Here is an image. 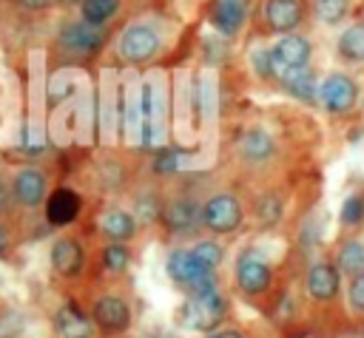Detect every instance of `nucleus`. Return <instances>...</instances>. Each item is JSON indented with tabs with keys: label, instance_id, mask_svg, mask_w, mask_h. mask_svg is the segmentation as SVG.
Returning <instances> with one entry per match:
<instances>
[{
	"label": "nucleus",
	"instance_id": "16",
	"mask_svg": "<svg viewBox=\"0 0 364 338\" xmlns=\"http://www.w3.org/2000/svg\"><path fill=\"white\" fill-rule=\"evenodd\" d=\"M100 233L114 241V244H122L128 239H134L136 233V219L128 213V210H119V207H111L100 216Z\"/></svg>",
	"mask_w": 364,
	"mask_h": 338
},
{
	"label": "nucleus",
	"instance_id": "32",
	"mask_svg": "<svg viewBox=\"0 0 364 338\" xmlns=\"http://www.w3.org/2000/svg\"><path fill=\"white\" fill-rule=\"evenodd\" d=\"M154 170L156 173H173L176 170V151H162L159 156H156V162H154Z\"/></svg>",
	"mask_w": 364,
	"mask_h": 338
},
{
	"label": "nucleus",
	"instance_id": "22",
	"mask_svg": "<svg viewBox=\"0 0 364 338\" xmlns=\"http://www.w3.org/2000/svg\"><path fill=\"white\" fill-rule=\"evenodd\" d=\"M279 82L296 97V99H318V88H316V77L310 68H296V71H287L284 77H279Z\"/></svg>",
	"mask_w": 364,
	"mask_h": 338
},
{
	"label": "nucleus",
	"instance_id": "12",
	"mask_svg": "<svg viewBox=\"0 0 364 338\" xmlns=\"http://www.w3.org/2000/svg\"><path fill=\"white\" fill-rule=\"evenodd\" d=\"M270 281H273V273H270V267L262 258H256V256H242L239 258V264H236V284H239L242 293L259 295V293H264L270 287Z\"/></svg>",
	"mask_w": 364,
	"mask_h": 338
},
{
	"label": "nucleus",
	"instance_id": "37",
	"mask_svg": "<svg viewBox=\"0 0 364 338\" xmlns=\"http://www.w3.org/2000/svg\"><path fill=\"white\" fill-rule=\"evenodd\" d=\"M0 193H3V182H0Z\"/></svg>",
	"mask_w": 364,
	"mask_h": 338
},
{
	"label": "nucleus",
	"instance_id": "18",
	"mask_svg": "<svg viewBox=\"0 0 364 338\" xmlns=\"http://www.w3.org/2000/svg\"><path fill=\"white\" fill-rule=\"evenodd\" d=\"M162 219H165V224L171 227V230H191L196 222H202V207H196L191 199H176V202H171L168 207H165V213H162Z\"/></svg>",
	"mask_w": 364,
	"mask_h": 338
},
{
	"label": "nucleus",
	"instance_id": "23",
	"mask_svg": "<svg viewBox=\"0 0 364 338\" xmlns=\"http://www.w3.org/2000/svg\"><path fill=\"white\" fill-rule=\"evenodd\" d=\"M119 6H122V0H82V3H80V14H82L85 23L102 28L108 20L117 17Z\"/></svg>",
	"mask_w": 364,
	"mask_h": 338
},
{
	"label": "nucleus",
	"instance_id": "34",
	"mask_svg": "<svg viewBox=\"0 0 364 338\" xmlns=\"http://www.w3.org/2000/svg\"><path fill=\"white\" fill-rule=\"evenodd\" d=\"M26 9H43V6H48V3H54V0H20Z\"/></svg>",
	"mask_w": 364,
	"mask_h": 338
},
{
	"label": "nucleus",
	"instance_id": "2",
	"mask_svg": "<svg viewBox=\"0 0 364 338\" xmlns=\"http://www.w3.org/2000/svg\"><path fill=\"white\" fill-rule=\"evenodd\" d=\"M225 312H228V304L219 295V290H213V293H202V295H188V301L179 310V321L188 329L208 332L222 324Z\"/></svg>",
	"mask_w": 364,
	"mask_h": 338
},
{
	"label": "nucleus",
	"instance_id": "15",
	"mask_svg": "<svg viewBox=\"0 0 364 338\" xmlns=\"http://www.w3.org/2000/svg\"><path fill=\"white\" fill-rule=\"evenodd\" d=\"M54 327H57L60 338H91V335H94L91 318H88L77 304L60 307L57 315H54Z\"/></svg>",
	"mask_w": 364,
	"mask_h": 338
},
{
	"label": "nucleus",
	"instance_id": "29",
	"mask_svg": "<svg viewBox=\"0 0 364 338\" xmlns=\"http://www.w3.org/2000/svg\"><path fill=\"white\" fill-rule=\"evenodd\" d=\"M347 301L355 312H364V273L353 276L350 284H347Z\"/></svg>",
	"mask_w": 364,
	"mask_h": 338
},
{
	"label": "nucleus",
	"instance_id": "9",
	"mask_svg": "<svg viewBox=\"0 0 364 338\" xmlns=\"http://www.w3.org/2000/svg\"><path fill=\"white\" fill-rule=\"evenodd\" d=\"M11 193H14L17 205L37 207V205H43V199L48 193V179L40 168H20L11 176Z\"/></svg>",
	"mask_w": 364,
	"mask_h": 338
},
{
	"label": "nucleus",
	"instance_id": "1",
	"mask_svg": "<svg viewBox=\"0 0 364 338\" xmlns=\"http://www.w3.org/2000/svg\"><path fill=\"white\" fill-rule=\"evenodd\" d=\"M168 276L188 295H202V293H213L216 290L213 270H208L191 250H173L168 256Z\"/></svg>",
	"mask_w": 364,
	"mask_h": 338
},
{
	"label": "nucleus",
	"instance_id": "30",
	"mask_svg": "<svg viewBox=\"0 0 364 338\" xmlns=\"http://www.w3.org/2000/svg\"><path fill=\"white\" fill-rule=\"evenodd\" d=\"M279 210H282V202L276 196H264L259 202V222L262 224H273L279 219Z\"/></svg>",
	"mask_w": 364,
	"mask_h": 338
},
{
	"label": "nucleus",
	"instance_id": "36",
	"mask_svg": "<svg viewBox=\"0 0 364 338\" xmlns=\"http://www.w3.org/2000/svg\"><path fill=\"white\" fill-rule=\"evenodd\" d=\"M54 3H57V6H65V9H68V6H80L82 0H54Z\"/></svg>",
	"mask_w": 364,
	"mask_h": 338
},
{
	"label": "nucleus",
	"instance_id": "19",
	"mask_svg": "<svg viewBox=\"0 0 364 338\" xmlns=\"http://www.w3.org/2000/svg\"><path fill=\"white\" fill-rule=\"evenodd\" d=\"M341 60L353 62V65H361L364 62V23H353L347 26L341 34H338V43H336Z\"/></svg>",
	"mask_w": 364,
	"mask_h": 338
},
{
	"label": "nucleus",
	"instance_id": "4",
	"mask_svg": "<svg viewBox=\"0 0 364 338\" xmlns=\"http://www.w3.org/2000/svg\"><path fill=\"white\" fill-rule=\"evenodd\" d=\"M245 219L242 202L233 193H216L202 205V224L210 233H233Z\"/></svg>",
	"mask_w": 364,
	"mask_h": 338
},
{
	"label": "nucleus",
	"instance_id": "6",
	"mask_svg": "<svg viewBox=\"0 0 364 338\" xmlns=\"http://www.w3.org/2000/svg\"><path fill=\"white\" fill-rule=\"evenodd\" d=\"M156 51H159V34L148 23H131L119 37V57L125 62H134V65L148 62L156 57Z\"/></svg>",
	"mask_w": 364,
	"mask_h": 338
},
{
	"label": "nucleus",
	"instance_id": "21",
	"mask_svg": "<svg viewBox=\"0 0 364 338\" xmlns=\"http://www.w3.org/2000/svg\"><path fill=\"white\" fill-rule=\"evenodd\" d=\"M239 151H242L245 159L262 162V159H267V156L276 151V142H273L270 133H264L262 128H253V131H247V133L239 139Z\"/></svg>",
	"mask_w": 364,
	"mask_h": 338
},
{
	"label": "nucleus",
	"instance_id": "33",
	"mask_svg": "<svg viewBox=\"0 0 364 338\" xmlns=\"http://www.w3.org/2000/svg\"><path fill=\"white\" fill-rule=\"evenodd\" d=\"M210 338H245V335L236 332V329H219V332H213Z\"/></svg>",
	"mask_w": 364,
	"mask_h": 338
},
{
	"label": "nucleus",
	"instance_id": "28",
	"mask_svg": "<svg viewBox=\"0 0 364 338\" xmlns=\"http://www.w3.org/2000/svg\"><path fill=\"white\" fill-rule=\"evenodd\" d=\"M136 219H145V222H154V219H159L165 210H162V205H159V199H154L151 193H145V196H139L136 199Z\"/></svg>",
	"mask_w": 364,
	"mask_h": 338
},
{
	"label": "nucleus",
	"instance_id": "7",
	"mask_svg": "<svg viewBox=\"0 0 364 338\" xmlns=\"http://www.w3.org/2000/svg\"><path fill=\"white\" fill-rule=\"evenodd\" d=\"M318 102L327 114H347L358 102V82L347 74H327L318 85Z\"/></svg>",
	"mask_w": 364,
	"mask_h": 338
},
{
	"label": "nucleus",
	"instance_id": "14",
	"mask_svg": "<svg viewBox=\"0 0 364 338\" xmlns=\"http://www.w3.org/2000/svg\"><path fill=\"white\" fill-rule=\"evenodd\" d=\"M82 258H85V253H82V247H80L77 239H57L51 244V267L63 278L77 276L82 270Z\"/></svg>",
	"mask_w": 364,
	"mask_h": 338
},
{
	"label": "nucleus",
	"instance_id": "8",
	"mask_svg": "<svg viewBox=\"0 0 364 338\" xmlns=\"http://www.w3.org/2000/svg\"><path fill=\"white\" fill-rule=\"evenodd\" d=\"M94 324L105 335H119L131 327V310L119 295H102L94 301Z\"/></svg>",
	"mask_w": 364,
	"mask_h": 338
},
{
	"label": "nucleus",
	"instance_id": "5",
	"mask_svg": "<svg viewBox=\"0 0 364 338\" xmlns=\"http://www.w3.org/2000/svg\"><path fill=\"white\" fill-rule=\"evenodd\" d=\"M60 48L65 54H74V57H94L100 54L102 43H105V34L100 26H91L85 20H74V23H65L60 28V37H57Z\"/></svg>",
	"mask_w": 364,
	"mask_h": 338
},
{
	"label": "nucleus",
	"instance_id": "17",
	"mask_svg": "<svg viewBox=\"0 0 364 338\" xmlns=\"http://www.w3.org/2000/svg\"><path fill=\"white\" fill-rule=\"evenodd\" d=\"M210 23L216 26V31L222 34H236L245 23V9L239 0H213L210 6Z\"/></svg>",
	"mask_w": 364,
	"mask_h": 338
},
{
	"label": "nucleus",
	"instance_id": "11",
	"mask_svg": "<svg viewBox=\"0 0 364 338\" xmlns=\"http://www.w3.org/2000/svg\"><path fill=\"white\" fill-rule=\"evenodd\" d=\"M307 293L313 301H333L341 287V270L330 261H316L307 270Z\"/></svg>",
	"mask_w": 364,
	"mask_h": 338
},
{
	"label": "nucleus",
	"instance_id": "20",
	"mask_svg": "<svg viewBox=\"0 0 364 338\" xmlns=\"http://www.w3.org/2000/svg\"><path fill=\"white\" fill-rule=\"evenodd\" d=\"M336 267L344 276H358L364 273V241L361 239H347L341 241V247L336 250Z\"/></svg>",
	"mask_w": 364,
	"mask_h": 338
},
{
	"label": "nucleus",
	"instance_id": "24",
	"mask_svg": "<svg viewBox=\"0 0 364 338\" xmlns=\"http://www.w3.org/2000/svg\"><path fill=\"white\" fill-rule=\"evenodd\" d=\"M310 9L324 26H338L350 14V0H310Z\"/></svg>",
	"mask_w": 364,
	"mask_h": 338
},
{
	"label": "nucleus",
	"instance_id": "3",
	"mask_svg": "<svg viewBox=\"0 0 364 338\" xmlns=\"http://www.w3.org/2000/svg\"><path fill=\"white\" fill-rule=\"evenodd\" d=\"M270 54V77H284L287 71H296V68H307L310 62V54H313V43L304 37V34H284L279 37V43L267 51Z\"/></svg>",
	"mask_w": 364,
	"mask_h": 338
},
{
	"label": "nucleus",
	"instance_id": "25",
	"mask_svg": "<svg viewBox=\"0 0 364 338\" xmlns=\"http://www.w3.org/2000/svg\"><path fill=\"white\" fill-rule=\"evenodd\" d=\"M191 253L208 267V270H216L219 264H222V258H225V250H222V244H216V241H210V239H205V241H196L193 247H191Z\"/></svg>",
	"mask_w": 364,
	"mask_h": 338
},
{
	"label": "nucleus",
	"instance_id": "10",
	"mask_svg": "<svg viewBox=\"0 0 364 338\" xmlns=\"http://www.w3.org/2000/svg\"><path fill=\"white\" fill-rule=\"evenodd\" d=\"M262 11H264L267 28L282 34V37L293 34V28H299V23L304 20V3L301 0H264Z\"/></svg>",
	"mask_w": 364,
	"mask_h": 338
},
{
	"label": "nucleus",
	"instance_id": "13",
	"mask_svg": "<svg viewBox=\"0 0 364 338\" xmlns=\"http://www.w3.org/2000/svg\"><path fill=\"white\" fill-rule=\"evenodd\" d=\"M80 207H82V199L77 190L71 187H57L48 193L46 199V219L51 224H71L77 216H80Z\"/></svg>",
	"mask_w": 364,
	"mask_h": 338
},
{
	"label": "nucleus",
	"instance_id": "35",
	"mask_svg": "<svg viewBox=\"0 0 364 338\" xmlns=\"http://www.w3.org/2000/svg\"><path fill=\"white\" fill-rule=\"evenodd\" d=\"M6 247H9V230L0 224V256L6 253Z\"/></svg>",
	"mask_w": 364,
	"mask_h": 338
},
{
	"label": "nucleus",
	"instance_id": "27",
	"mask_svg": "<svg viewBox=\"0 0 364 338\" xmlns=\"http://www.w3.org/2000/svg\"><path fill=\"white\" fill-rule=\"evenodd\" d=\"M364 222V196L355 193V196H347V202L341 205V224L344 227H355Z\"/></svg>",
	"mask_w": 364,
	"mask_h": 338
},
{
	"label": "nucleus",
	"instance_id": "26",
	"mask_svg": "<svg viewBox=\"0 0 364 338\" xmlns=\"http://www.w3.org/2000/svg\"><path fill=\"white\" fill-rule=\"evenodd\" d=\"M128 261H131V253H128L122 244L108 241V244L102 247V264H105V270H111V273H122V270L128 267Z\"/></svg>",
	"mask_w": 364,
	"mask_h": 338
},
{
	"label": "nucleus",
	"instance_id": "31",
	"mask_svg": "<svg viewBox=\"0 0 364 338\" xmlns=\"http://www.w3.org/2000/svg\"><path fill=\"white\" fill-rule=\"evenodd\" d=\"M23 332V315L17 312H3L0 315V338H14Z\"/></svg>",
	"mask_w": 364,
	"mask_h": 338
}]
</instances>
